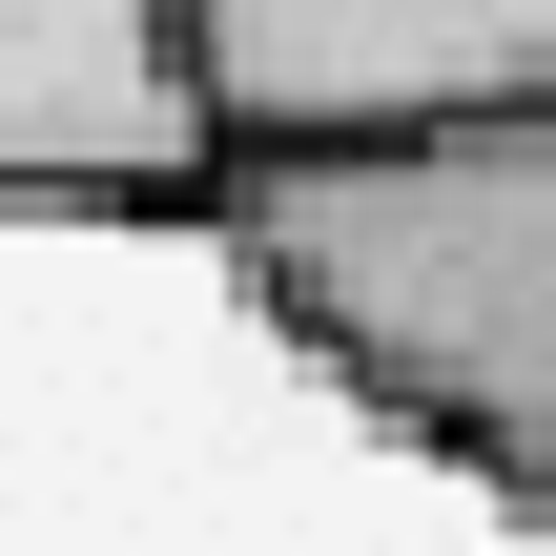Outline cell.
I'll use <instances>...</instances> for the list:
<instances>
[{
    "mask_svg": "<svg viewBox=\"0 0 556 556\" xmlns=\"http://www.w3.org/2000/svg\"><path fill=\"white\" fill-rule=\"evenodd\" d=\"M227 165H309V144H413V124H495L556 103V0H186Z\"/></svg>",
    "mask_w": 556,
    "mask_h": 556,
    "instance_id": "3957f363",
    "label": "cell"
},
{
    "mask_svg": "<svg viewBox=\"0 0 556 556\" xmlns=\"http://www.w3.org/2000/svg\"><path fill=\"white\" fill-rule=\"evenodd\" d=\"M248 309L413 454H454L495 516H556V103L227 165Z\"/></svg>",
    "mask_w": 556,
    "mask_h": 556,
    "instance_id": "6da1fadb",
    "label": "cell"
},
{
    "mask_svg": "<svg viewBox=\"0 0 556 556\" xmlns=\"http://www.w3.org/2000/svg\"><path fill=\"white\" fill-rule=\"evenodd\" d=\"M227 103L186 0H0V227H206Z\"/></svg>",
    "mask_w": 556,
    "mask_h": 556,
    "instance_id": "7a4b0ae2",
    "label": "cell"
}]
</instances>
